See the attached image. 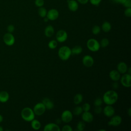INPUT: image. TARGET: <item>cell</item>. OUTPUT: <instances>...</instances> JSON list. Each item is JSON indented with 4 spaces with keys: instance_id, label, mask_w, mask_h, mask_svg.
Here are the masks:
<instances>
[{
    "instance_id": "obj_1",
    "label": "cell",
    "mask_w": 131,
    "mask_h": 131,
    "mask_svg": "<svg viewBox=\"0 0 131 131\" xmlns=\"http://www.w3.org/2000/svg\"><path fill=\"white\" fill-rule=\"evenodd\" d=\"M118 99V95L114 90L106 91L103 96V102L106 105H113L115 104Z\"/></svg>"
},
{
    "instance_id": "obj_2",
    "label": "cell",
    "mask_w": 131,
    "mask_h": 131,
    "mask_svg": "<svg viewBox=\"0 0 131 131\" xmlns=\"http://www.w3.org/2000/svg\"><path fill=\"white\" fill-rule=\"evenodd\" d=\"M21 117L26 121L30 122L35 118V114L33 110L29 107L24 108L21 111Z\"/></svg>"
},
{
    "instance_id": "obj_3",
    "label": "cell",
    "mask_w": 131,
    "mask_h": 131,
    "mask_svg": "<svg viewBox=\"0 0 131 131\" xmlns=\"http://www.w3.org/2000/svg\"><path fill=\"white\" fill-rule=\"evenodd\" d=\"M58 55L60 59L67 60L72 55L71 49L68 46H62L59 49Z\"/></svg>"
},
{
    "instance_id": "obj_4",
    "label": "cell",
    "mask_w": 131,
    "mask_h": 131,
    "mask_svg": "<svg viewBox=\"0 0 131 131\" xmlns=\"http://www.w3.org/2000/svg\"><path fill=\"white\" fill-rule=\"evenodd\" d=\"M86 46L88 49L92 52H97L100 48L99 42L94 38L89 39L87 41Z\"/></svg>"
},
{
    "instance_id": "obj_5",
    "label": "cell",
    "mask_w": 131,
    "mask_h": 131,
    "mask_svg": "<svg viewBox=\"0 0 131 131\" xmlns=\"http://www.w3.org/2000/svg\"><path fill=\"white\" fill-rule=\"evenodd\" d=\"M46 110L44 104L42 102H39L34 105L33 110L35 115L41 116L45 113Z\"/></svg>"
},
{
    "instance_id": "obj_6",
    "label": "cell",
    "mask_w": 131,
    "mask_h": 131,
    "mask_svg": "<svg viewBox=\"0 0 131 131\" xmlns=\"http://www.w3.org/2000/svg\"><path fill=\"white\" fill-rule=\"evenodd\" d=\"M120 82L121 84L125 88H129L131 86V75L128 73L123 74L120 77Z\"/></svg>"
},
{
    "instance_id": "obj_7",
    "label": "cell",
    "mask_w": 131,
    "mask_h": 131,
    "mask_svg": "<svg viewBox=\"0 0 131 131\" xmlns=\"http://www.w3.org/2000/svg\"><path fill=\"white\" fill-rule=\"evenodd\" d=\"M3 40L4 43L8 46H12L15 42V38L11 33H7L3 36Z\"/></svg>"
},
{
    "instance_id": "obj_8",
    "label": "cell",
    "mask_w": 131,
    "mask_h": 131,
    "mask_svg": "<svg viewBox=\"0 0 131 131\" xmlns=\"http://www.w3.org/2000/svg\"><path fill=\"white\" fill-rule=\"evenodd\" d=\"M68 38V34L65 30H60L56 34V40L59 42H64Z\"/></svg>"
},
{
    "instance_id": "obj_9",
    "label": "cell",
    "mask_w": 131,
    "mask_h": 131,
    "mask_svg": "<svg viewBox=\"0 0 131 131\" xmlns=\"http://www.w3.org/2000/svg\"><path fill=\"white\" fill-rule=\"evenodd\" d=\"M73 119V114L69 110L64 111L61 115V119L64 123H69Z\"/></svg>"
},
{
    "instance_id": "obj_10",
    "label": "cell",
    "mask_w": 131,
    "mask_h": 131,
    "mask_svg": "<svg viewBox=\"0 0 131 131\" xmlns=\"http://www.w3.org/2000/svg\"><path fill=\"white\" fill-rule=\"evenodd\" d=\"M122 122V118L119 115L113 116L111 120L108 122V125L110 126H119Z\"/></svg>"
},
{
    "instance_id": "obj_11",
    "label": "cell",
    "mask_w": 131,
    "mask_h": 131,
    "mask_svg": "<svg viewBox=\"0 0 131 131\" xmlns=\"http://www.w3.org/2000/svg\"><path fill=\"white\" fill-rule=\"evenodd\" d=\"M46 16L49 20H55L57 19L59 16V12L55 9H51L47 12Z\"/></svg>"
},
{
    "instance_id": "obj_12",
    "label": "cell",
    "mask_w": 131,
    "mask_h": 131,
    "mask_svg": "<svg viewBox=\"0 0 131 131\" xmlns=\"http://www.w3.org/2000/svg\"><path fill=\"white\" fill-rule=\"evenodd\" d=\"M82 61L83 65L85 67H88V68L91 67L94 63V60L93 58L91 56L89 55H86L84 56L82 58Z\"/></svg>"
},
{
    "instance_id": "obj_13",
    "label": "cell",
    "mask_w": 131,
    "mask_h": 131,
    "mask_svg": "<svg viewBox=\"0 0 131 131\" xmlns=\"http://www.w3.org/2000/svg\"><path fill=\"white\" fill-rule=\"evenodd\" d=\"M102 111L104 115L107 117H112L115 114V109L112 105H107Z\"/></svg>"
},
{
    "instance_id": "obj_14",
    "label": "cell",
    "mask_w": 131,
    "mask_h": 131,
    "mask_svg": "<svg viewBox=\"0 0 131 131\" xmlns=\"http://www.w3.org/2000/svg\"><path fill=\"white\" fill-rule=\"evenodd\" d=\"M43 130L44 131H60V129L57 124L49 123L44 126Z\"/></svg>"
},
{
    "instance_id": "obj_15",
    "label": "cell",
    "mask_w": 131,
    "mask_h": 131,
    "mask_svg": "<svg viewBox=\"0 0 131 131\" xmlns=\"http://www.w3.org/2000/svg\"><path fill=\"white\" fill-rule=\"evenodd\" d=\"M81 118L83 121L87 123H90L92 122L94 119L93 114L91 113H90L89 111L84 112L83 113L82 112Z\"/></svg>"
},
{
    "instance_id": "obj_16",
    "label": "cell",
    "mask_w": 131,
    "mask_h": 131,
    "mask_svg": "<svg viewBox=\"0 0 131 131\" xmlns=\"http://www.w3.org/2000/svg\"><path fill=\"white\" fill-rule=\"evenodd\" d=\"M128 67L126 63L124 62L121 61L120 62L117 66V70L120 73V74H125L126 72H127Z\"/></svg>"
},
{
    "instance_id": "obj_17",
    "label": "cell",
    "mask_w": 131,
    "mask_h": 131,
    "mask_svg": "<svg viewBox=\"0 0 131 131\" xmlns=\"http://www.w3.org/2000/svg\"><path fill=\"white\" fill-rule=\"evenodd\" d=\"M68 7L70 10L73 12L76 11L78 8V3L75 0H68L67 1Z\"/></svg>"
},
{
    "instance_id": "obj_18",
    "label": "cell",
    "mask_w": 131,
    "mask_h": 131,
    "mask_svg": "<svg viewBox=\"0 0 131 131\" xmlns=\"http://www.w3.org/2000/svg\"><path fill=\"white\" fill-rule=\"evenodd\" d=\"M110 78L114 81H118L121 77L120 73L116 70H112L109 73Z\"/></svg>"
},
{
    "instance_id": "obj_19",
    "label": "cell",
    "mask_w": 131,
    "mask_h": 131,
    "mask_svg": "<svg viewBox=\"0 0 131 131\" xmlns=\"http://www.w3.org/2000/svg\"><path fill=\"white\" fill-rule=\"evenodd\" d=\"M42 103L47 110H52L54 107V103L48 98H44L42 100Z\"/></svg>"
},
{
    "instance_id": "obj_20",
    "label": "cell",
    "mask_w": 131,
    "mask_h": 131,
    "mask_svg": "<svg viewBox=\"0 0 131 131\" xmlns=\"http://www.w3.org/2000/svg\"><path fill=\"white\" fill-rule=\"evenodd\" d=\"M45 35L47 37H51L53 36L54 33V29L51 25H48L46 27L44 31Z\"/></svg>"
},
{
    "instance_id": "obj_21",
    "label": "cell",
    "mask_w": 131,
    "mask_h": 131,
    "mask_svg": "<svg viewBox=\"0 0 131 131\" xmlns=\"http://www.w3.org/2000/svg\"><path fill=\"white\" fill-rule=\"evenodd\" d=\"M9 98V93L5 91H1L0 92V102L2 103L6 102Z\"/></svg>"
},
{
    "instance_id": "obj_22",
    "label": "cell",
    "mask_w": 131,
    "mask_h": 131,
    "mask_svg": "<svg viewBox=\"0 0 131 131\" xmlns=\"http://www.w3.org/2000/svg\"><path fill=\"white\" fill-rule=\"evenodd\" d=\"M31 122V127L34 130H38L40 128L41 123L38 120L34 119Z\"/></svg>"
},
{
    "instance_id": "obj_23",
    "label": "cell",
    "mask_w": 131,
    "mask_h": 131,
    "mask_svg": "<svg viewBox=\"0 0 131 131\" xmlns=\"http://www.w3.org/2000/svg\"><path fill=\"white\" fill-rule=\"evenodd\" d=\"M112 28V26L111 24L108 21H104L102 26H101V29L104 32H109Z\"/></svg>"
},
{
    "instance_id": "obj_24",
    "label": "cell",
    "mask_w": 131,
    "mask_h": 131,
    "mask_svg": "<svg viewBox=\"0 0 131 131\" xmlns=\"http://www.w3.org/2000/svg\"><path fill=\"white\" fill-rule=\"evenodd\" d=\"M83 100V96L82 94L78 93L75 95L73 98V101L74 104L76 105H78L80 104Z\"/></svg>"
},
{
    "instance_id": "obj_25",
    "label": "cell",
    "mask_w": 131,
    "mask_h": 131,
    "mask_svg": "<svg viewBox=\"0 0 131 131\" xmlns=\"http://www.w3.org/2000/svg\"><path fill=\"white\" fill-rule=\"evenodd\" d=\"M82 52V48L80 46H76L71 49V53L73 55H79Z\"/></svg>"
},
{
    "instance_id": "obj_26",
    "label": "cell",
    "mask_w": 131,
    "mask_h": 131,
    "mask_svg": "<svg viewBox=\"0 0 131 131\" xmlns=\"http://www.w3.org/2000/svg\"><path fill=\"white\" fill-rule=\"evenodd\" d=\"M38 13L40 17L43 18L46 16L47 13V11L45 8H44L43 7H39V9L38 10Z\"/></svg>"
},
{
    "instance_id": "obj_27",
    "label": "cell",
    "mask_w": 131,
    "mask_h": 131,
    "mask_svg": "<svg viewBox=\"0 0 131 131\" xmlns=\"http://www.w3.org/2000/svg\"><path fill=\"white\" fill-rule=\"evenodd\" d=\"M83 112V110H82V108L81 106H77L74 108L73 113L74 115L79 116V115H81Z\"/></svg>"
},
{
    "instance_id": "obj_28",
    "label": "cell",
    "mask_w": 131,
    "mask_h": 131,
    "mask_svg": "<svg viewBox=\"0 0 131 131\" xmlns=\"http://www.w3.org/2000/svg\"><path fill=\"white\" fill-rule=\"evenodd\" d=\"M99 43L100 47H101L102 48H105L109 45V40L107 38H104L101 40Z\"/></svg>"
},
{
    "instance_id": "obj_29",
    "label": "cell",
    "mask_w": 131,
    "mask_h": 131,
    "mask_svg": "<svg viewBox=\"0 0 131 131\" xmlns=\"http://www.w3.org/2000/svg\"><path fill=\"white\" fill-rule=\"evenodd\" d=\"M85 124L82 121H79L76 125V128L78 131H83L85 128Z\"/></svg>"
},
{
    "instance_id": "obj_30",
    "label": "cell",
    "mask_w": 131,
    "mask_h": 131,
    "mask_svg": "<svg viewBox=\"0 0 131 131\" xmlns=\"http://www.w3.org/2000/svg\"><path fill=\"white\" fill-rule=\"evenodd\" d=\"M57 46V41L55 40H51L48 43V47L51 49H54Z\"/></svg>"
},
{
    "instance_id": "obj_31",
    "label": "cell",
    "mask_w": 131,
    "mask_h": 131,
    "mask_svg": "<svg viewBox=\"0 0 131 131\" xmlns=\"http://www.w3.org/2000/svg\"><path fill=\"white\" fill-rule=\"evenodd\" d=\"M92 31L93 34L94 35H97L98 34L100 31H101V28L99 26L97 25H95L94 26L92 29Z\"/></svg>"
},
{
    "instance_id": "obj_32",
    "label": "cell",
    "mask_w": 131,
    "mask_h": 131,
    "mask_svg": "<svg viewBox=\"0 0 131 131\" xmlns=\"http://www.w3.org/2000/svg\"><path fill=\"white\" fill-rule=\"evenodd\" d=\"M102 102H103V100H102L101 98L98 97V98H97L95 100H94V105L96 106H101L102 104Z\"/></svg>"
},
{
    "instance_id": "obj_33",
    "label": "cell",
    "mask_w": 131,
    "mask_h": 131,
    "mask_svg": "<svg viewBox=\"0 0 131 131\" xmlns=\"http://www.w3.org/2000/svg\"><path fill=\"white\" fill-rule=\"evenodd\" d=\"M82 108L83 112H88L90 111L91 108V105L89 103H85L83 104Z\"/></svg>"
},
{
    "instance_id": "obj_34",
    "label": "cell",
    "mask_w": 131,
    "mask_h": 131,
    "mask_svg": "<svg viewBox=\"0 0 131 131\" xmlns=\"http://www.w3.org/2000/svg\"><path fill=\"white\" fill-rule=\"evenodd\" d=\"M35 5L38 7H42L44 5V1L43 0H35Z\"/></svg>"
},
{
    "instance_id": "obj_35",
    "label": "cell",
    "mask_w": 131,
    "mask_h": 131,
    "mask_svg": "<svg viewBox=\"0 0 131 131\" xmlns=\"http://www.w3.org/2000/svg\"><path fill=\"white\" fill-rule=\"evenodd\" d=\"M124 15L127 17L131 16V8H126V9L124 10Z\"/></svg>"
},
{
    "instance_id": "obj_36",
    "label": "cell",
    "mask_w": 131,
    "mask_h": 131,
    "mask_svg": "<svg viewBox=\"0 0 131 131\" xmlns=\"http://www.w3.org/2000/svg\"><path fill=\"white\" fill-rule=\"evenodd\" d=\"M94 112L97 114H99L102 112V108L101 106H96L94 108Z\"/></svg>"
},
{
    "instance_id": "obj_37",
    "label": "cell",
    "mask_w": 131,
    "mask_h": 131,
    "mask_svg": "<svg viewBox=\"0 0 131 131\" xmlns=\"http://www.w3.org/2000/svg\"><path fill=\"white\" fill-rule=\"evenodd\" d=\"M62 131H72L73 129L72 127L69 125H65L62 128Z\"/></svg>"
},
{
    "instance_id": "obj_38",
    "label": "cell",
    "mask_w": 131,
    "mask_h": 131,
    "mask_svg": "<svg viewBox=\"0 0 131 131\" xmlns=\"http://www.w3.org/2000/svg\"><path fill=\"white\" fill-rule=\"evenodd\" d=\"M122 5L125 8H131V1L125 0Z\"/></svg>"
},
{
    "instance_id": "obj_39",
    "label": "cell",
    "mask_w": 131,
    "mask_h": 131,
    "mask_svg": "<svg viewBox=\"0 0 131 131\" xmlns=\"http://www.w3.org/2000/svg\"><path fill=\"white\" fill-rule=\"evenodd\" d=\"M102 0H89L91 4L94 6H98L101 3Z\"/></svg>"
},
{
    "instance_id": "obj_40",
    "label": "cell",
    "mask_w": 131,
    "mask_h": 131,
    "mask_svg": "<svg viewBox=\"0 0 131 131\" xmlns=\"http://www.w3.org/2000/svg\"><path fill=\"white\" fill-rule=\"evenodd\" d=\"M7 30L9 33H12L15 30L14 26L13 25H9L8 26V27L7 28Z\"/></svg>"
},
{
    "instance_id": "obj_41",
    "label": "cell",
    "mask_w": 131,
    "mask_h": 131,
    "mask_svg": "<svg viewBox=\"0 0 131 131\" xmlns=\"http://www.w3.org/2000/svg\"><path fill=\"white\" fill-rule=\"evenodd\" d=\"M113 2L117 3V4H120L123 5V3H124L125 0H112Z\"/></svg>"
},
{
    "instance_id": "obj_42",
    "label": "cell",
    "mask_w": 131,
    "mask_h": 131,
    "mask_svg": "<svg viewBox=\"0 0 131 131\" xmlns=\"http://www.w3.org/2000/svg\"><path fill=\"white\" fill-rule=\"evenodd\" d=\"M112 86H113V88L114 89H117L118 88V86H119V85H118V82H117V81H114V83H113V84H112Z\"/></svg>"
},
{
    "instance_id": "obj_43",
    "label": "cell",
    "mask_w": 131,
    "mask_h": 131,
    "mask_svg": "<svg viewBox=\"0 0 131 131\" xmlns=\"http://www.w3.org/2000/svg\"><path fill=\"white\" fill-rule=\"evenodd\" d=\"M77 1H78V2H79L81 4H85L88 3L89 0H77Z\"/></svg>"
},
{
    "instance_id": "obj_44",
    "label": "cell",
    "mask_w": 131,
    "mask_h": 131,
    "mask_svg": "<svg viewBox=\"0 0 131 131\" xmlns=\"http://www.w3.org/2000/svg\"><path fill=\"white\" fill-rule=\"evenodd\" d=\"M127 114L129 115V116H131V108H129V109L127 111Z\"/></svg>"
},
{
    "instance_id": "obj_45",
    "label": "cell",
    "mask_w": 131,
    "mask_h": 131,
    "mask_svg": "<svg viewBox=\"0 0 131 131\" xmlns=\"http://www.w3.org/2000/svg\"><path fill=\"white\" fill-rule=\"evenodd\" d=\"M43 18H43V20H44L45 22H48V20H49V19L48 18V17H47V16H46V17H43Z\"/></svg>"
},
{
    "instance_id": "obj_46",
    "label": "cell",
    "mask_w": 131,
    "mask_h": 131,
    "mask_svg": "<svg viewBox=\"0 0 131 131\" xmlns=\"http://www.w3.org/2000/svg\"><path fill=\"white\" fill-rule=\"evenodd\" d=\"M3 116L0 114V123L2 122L3 121Z\"/></svg>"
},
{
    "instance_id": "obj_47",
    "label": "cell",
    "mask_w": 131,
    "mask_h": 131,
    "mask_svg": "<svg viewBox=\"0 0 131 131\" xmlns=\"http://www.w3.org/2000/svg\"><path fill=\"white\" fill-rule=\"evenodd\" d=\"M3 127L1 126H0V131H3Z\"/></svg>"
},
{
    "instance_id": "obj_48",
    "label": "cell",
    "mask_w": 131,
    "mask_h": 131,
    "mask_svg": "<svg viewBox=\"0 0 131 131\" xmlns=\"http://www.w3.org/2000/svg\"><path fill=\"white\" fill-rule=\"evenodd\" d=\"M99 131H105V129H100V130H99Z\"/></svg>"
}]
</instances>
